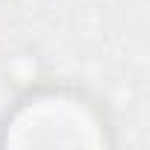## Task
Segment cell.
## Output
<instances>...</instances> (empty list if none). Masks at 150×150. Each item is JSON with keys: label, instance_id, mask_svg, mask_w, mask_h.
Returning <instances> with one entry per match:
<instances>
[{"label": "cell", "instance_id": "6da1fadb", "mask_svg": "<svg viewBox=\"0 0 150 150\" xmlns=\"http://www.w3.org/2000/svg\"><path fill=\"white\" fill-rule=\"evenodd\" d=\"M3 147H106L103 112L83 94L47 88L24 97L3 121Z\"/></svg>", "mask_w": 150, "mask_h": 150}]
</instances>
